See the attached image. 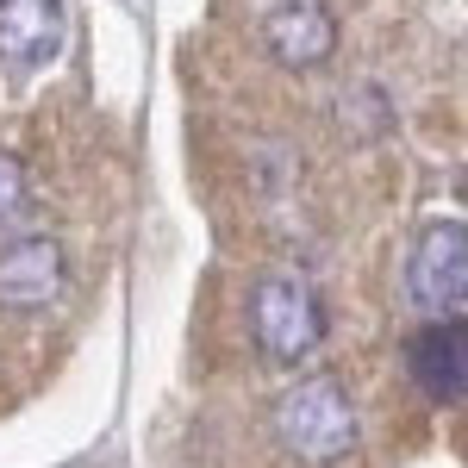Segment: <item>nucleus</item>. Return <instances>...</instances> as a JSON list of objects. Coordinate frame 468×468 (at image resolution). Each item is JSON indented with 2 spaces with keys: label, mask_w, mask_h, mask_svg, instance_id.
Masks as SVG:
<instances>
[{
  "label": "nucleus",
  "mask_w": 468,
  "mask_h": 468,
  "mask_svg": "<svg viewBox=\"0 0 468 468\" xmlns=\"http://www.w3.org/2000/svg\"><path fill=\"white\" fill-rule=\"evenodd\" d=\"M269 431L293 463L331 468L356 450L362 425H356V399L337 375H306V381H293L269 399Z\"/></svg>",
  "instance_id": "obj_1"
},
{
  "label": "nucleus",
  "mask_w": 468,
  "mask_h": 468,
  "mask_svg": "<svg viewBox=\"0 0 468 468\" xmlns=\"http://www.w3.org/2000/svg\"><path fill=\"white\" fill-rule=\"evenodd\" d=\"M250 344L269 362H306L324 344V306L300 275H262L250 288Z\"/></svg>",
  "instance_id": "obj_2"
},
{
  "label": "nucleus",
  "mask_w": 468,
  "mask_h": 468,
  "mask_svg": "<svg viewBox=\"0 0 468 468\" xmlns=\"http://www.w3.org/2000/svg\"><path fill=\"white\" fill-rule=\"evenodd\" d=\"M406 293L412 306L425 313H463V293H468V231L463 218H437L419 231V244L406 256Z\"/></svg>",
  "instance_id": "obj_3"
},
{
  "label": "nucleus",
  "mask_w": 468,
  "mask_h": 468,
  "mask_svg": "<svg viewBox=\"0 0 468 468\" xmlns=\"http://www.w3.org/2000/svg\"><path fill=\"white\" fill-rule=\"evenodd\" d=\"M69 282V262L57 238H13L0 244V306L6 313H44Z\"/></svg>",
  "instance_id": "obj_4"
},
{
  "label": "nucleus",
  "mask_w": 468,
  "mask_h": 468,
  "mask_svg": "<svg viewBox=\"0 0 468 468\" xmlns=\"http://www.w3.org/2000/svg\"><path fill=\"white\" fill-rule=\"evenodd\" d=\"M262 37L288 69H319L337 50V13H331V0H269Z\"/></svg>",
  "instance_id": "obj_5"
},
{
  "label": "nucleus",
  "mask_w": 468,
  "mask_h": 468,
  "mask_svg": "<svg viewBox=\"0 0 468 468\" xmlns=\"http://www.w3.org/2000/svg\"><path fill=\"white\" fill-rule=\"evenodd\" d=\"M69 37L63 0H0V57L13 69H44Z\"/></svg>",
  "instance_id": "obj_6"
},
{
  "label": "nucleus",
  "mask_w": 468,
  "mask_h": 468,
  "mask_svg": "<svg viewBox=\"0 0 468 468\" xmlns=\"http://www.w3.org/2000/svg\"><path fill=\"white\" fill-rule=\"evenodd\" d=\"M406 368L425 388V399L456 406L463 399V313H443V319L425 324L412 337V350H406Z\"/></svg>",
  "instance_id": "obj_7"
},
{
  "label": "nucleus",
  "mask_w": 468,
  "mask_h": 468,
  "mask_svg": "<svg viewBox=\"0 0 468 468\" xmlns=\"http://www.w3.org/2000/svg\"><path fill=\"white\" fill-rule=\"evenodd\" d=\"M26 213H32V176H26V163L13 150H0V231L19 225Z\"/></svg>",
  "instance_id": "obj_8"
}]
</instances>
